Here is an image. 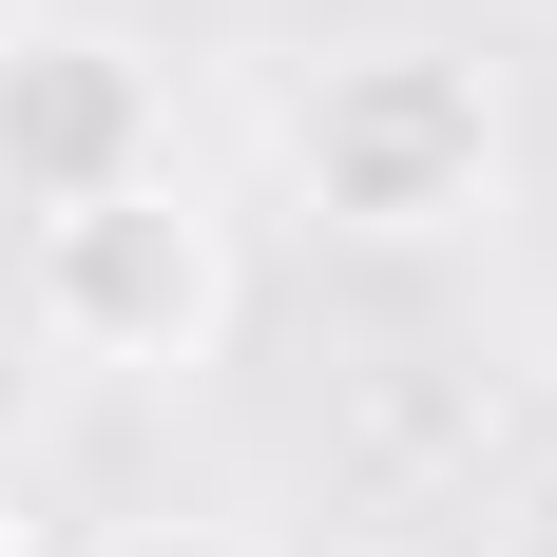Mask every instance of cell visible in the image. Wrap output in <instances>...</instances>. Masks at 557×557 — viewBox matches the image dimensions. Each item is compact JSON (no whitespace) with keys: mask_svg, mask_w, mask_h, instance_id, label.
<instances>
[{"mask_svg":"<svg viewBox=\"0 0 557 557\" xmlns=\"http://www.w3.org/2000/svg\"><path fill=\"white\" fill-rule=\"evenodd\" d=\"M288 193L346 231V250H443V231L500 212V77L443 39H366L288 97Z\"/></svg>","mask_w":557,"mask_h":557,"instance_id":"1","label":"cell"},{"mask_svg":"<svg viewBox=\"0 0 557 557\" xmlns=\"http://www.w3.org/2000/svg\"><path fill=\"white\" fill-rule=\"evenodd\" d=\"M20 288H39V346H58V366H115V385H173V366H212V346H231V308H250V270H231V212L193 193V173H135V193H77V212H39Z\"/></svg>","mask_w":557,"mask_h":557,"instance_id":"2","label":"cell"},{"mask_svg":"<svg viewBox=\"0 0 557 557\" xmlns=\"http://www.w3.org/2000/svg\"><path fill=\"white\" fill-rule=\"evenodd\" d=\"M173 173V97L115 20H0V212H77Z\"/></svg>","mask_w":557,"mask_h":557,"instance_id":"3","label":"cell"},{"mask_svg":"<svg viewBox=\"0 0 557 557\" xmlns=\"http://www.w3.org/2000/svg\"><path fill=\"white\" fill-rule=\"evenodd\" d=\"M481 557H557V461H519V500L481 519Z\"/></svg>","mask_w":557,"mask_h":557,"instance_id":"4","label":"cell"},{"mask_svg":"<svg viewBox=\"0 0 557 557\" xmlns=\"http://www.w3.org/2000/svg\"><path fill=\"white\" fill-rule=\"evenodd\" d=\"M97 557H250L231 519H135V539H97Z\"/></svg>","mask_w":557,"mask_h":557,"instance_id":"5","label":"cell"},{"mask_svg":"<svg viewBox=\"0 0 557 557\" xmlns=\"http://www.w3.org/2000/svg\"><path fill=\"white\" fill-rule=\"evenodd\" d=\"M0 557H39V539H20V519H0Z\"/></svg>","mask_w":557,"mask_h":557,"instance_id":"6","label":"cell"}]
</instances>
